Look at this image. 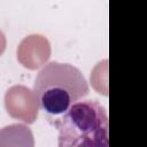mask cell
I'll return each instance as SVG.
<instances>
[{
  "mask_svg": "<svg viewBox=\"0 0 147 147\" xmlns=\"http://www.w3.org/2000/svg\"><path fill=\"white\" fill-rule=\"evenodd\" d=\"M33 92L42 110L60 115L88 94V85L76 67L53 61L37 75Z\"/></svg>",
  "mask_w": 147,
  "mask_h": 147,
  "instance_id": "obj_1",
  "label": "cell"
},
{
  "mask_svg": "<svg viewBox=\"0 0 147 147\" xmlns=\"http://www.w3.org/2000/svg\"><path fill=\"white\" fill-rule=\"evenodd\" d=\"M54 125L59 130L60 147H108V116L106 109L94 100L77 101Z\"/></svg>",
  "mask_w": 147,
  "mask_h": 147,
  "instance_id": "obj_2",
  "label": "cell"
},
{
  "mask_svg": "<svg viewBox=\"0 0 147 147\" xmlns=\"http://www.w3.org/2000/svg\"><path fill=\"white\" fill-rule=\"evenodd\" d=\"M5 107L9 116L26 124L34 123L39 113V105L34 92L24 85H14L7 90Z\"/></svg>",
  "mask_w": 147,
  "mask_h": 147,
  "instance_id": "obj_3",
  "label": "cell"
},
{
  "mask_svg": "<svg viewBox=\"0 0 147 147\" xmlns=\"http://www.w3.org/2000/svg\"><path fill=\"white\" fill-rule=\"evenodd\" d=\"M51 44L41 34H30L17 46L16 55L18 62L29 70H36L48 61L51 56Z\"/></svg>",
  "mask_w": 147,
  "mask_h": 147,
  "instance_id": "obj_4",
  "label": "cell"
},
{
  "mask_svg": "<svg viewBox=\"0 0 147 147\" xmlns=\"http://www.w3.org/2000/svg\"><path fill=\"white\" fill-rule=\"evenodd\" d=\"M0 146L33 147L32 131L24 124H11L0 130Z\"/></svg>",
  "mask_w": 147,
  "mask_h": 147,
  "instance_id": "obj_5",
  "label": "cell"
},
{
  "mask_svg": "<svg viewBox=\"0 0 147 147\" xmlns=\"http://www.w3.org/2000/svg\"><path fill=\"white\" fill-rule=\"evenodd\" d=\"M92 86L101 94L108 95V60L99 62L91 74Z\"/></svg>",
  "mask_w": 147,
  "mask_h": 147,
  "instance_id": "obj_6",
  "label": "cell"
},
{
  "mask_svg": "<svg viewBox=\"0 0 147 147\" xmlns=\"http://www.w3.org/2000/svg\"><path fill=\"white\" fill-rule=\"evenodd\" d=\"M6 46H7V39H6V36H5V33L0 30V55H2V53L5 52Z\"/></svg>",
  "mask_w": 147,
  "mask_h": 147,
  "instance_id": "obj_7",
  "label": "cell"
}]
</instances>
